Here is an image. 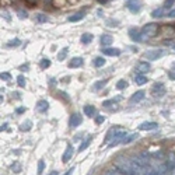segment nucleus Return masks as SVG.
Here are the masks:
<instances>
[{
	"label": "nucleus",
	"instance_id": "nucleus-2",
	"mask_svg": "<svg viewBox=\"0 0 175 175\" xmlns=\"http://www.w3.org/2000/svg\"><path fill=\"white\" fill-rule=\"evenodd\" d=\"M127 136V132L125 129H119V130H115L114 132V137H112V143L109 144V147H114V146L119 144V143H122V140L125 139Z\"/></svg>",
	"mask_w": 175,
	"mask_h": 175
},
{
	"label": "nucleus",
	"instance_id": "nucleus-46",
	"mask_svg": "<svg viewBox=\"0 0 175 175\" xmlns=\"http://www.w3.org/2000/svg\"><path fill=\"white\" fill-rule=\"evenodd\" d=\"M7 127H9V125L7 123H4V125H2V130H6Z\"/></svg>",
	"mask_w": 175,
	"mask_h": 175
},
{
	"label": "nucleus",
	"instance_id": "nucleus-29",
	"mask_svg": "<svg viewBox=\"0 0 175 175\" xmlns=\"http://www.w3.org/2000/svg\"><path fill=\"white\" fill-rule=\"evenodd\" d=\"M174 3H175V0H165L164 4H163V9L164 10H169L172 6H174Z\"/></svg>",
	"mask_w": 175,
	"mask_h": 175
},
{
	"label": "nucleus",
	"instance_id": "nucleus-40",
	"mask_svg": "<svg viewBox=\"0 0 175 175\" xmlns=\"http://www.w3.org/2000/svg\"><path fill=\"white\" fill-rule=\"evenodd\" d=\"M11 169H13V171H15V172H20V171H21V167H20V164H18V163H14L11 165Z\"/></svg>",
	"mask_w": 175,
	"mask_h": 175
},
{
	"label": "nucleus",
	"instance_id": "nucleus-7",
	"mask_svg": "<svg viewBox=\"0 0 175 175\" xmlns=\"http://www.w3.org/2000/svg\"><path fill=\"white\" fill-rule=\"evenodd\" d=\"M83 63H84L83 57H73L72 60L67 63V66H69L70 69H77V67H81Z\"/></svg>",
	"mask_w": 175,
	"mask_h": 175
},
{
	"label": "nucleus",
	"instance_id": "nucleus-47",
	"mask_svg": "<svg viewBox=\"0 0 175 175\" xmlns=\"http://www.w3.org/2000/svg\"><path fill=\"white\" fill-rule=\"evenodd\" d=\"M97 2H98V3H101V4H105L108 0H97Z\"/></svg>",
	"mask_w": 175,
	"mask_h": 175
},
{
	"label": "nucleus",
	"instance_id": "nucleus-6",
	"mask_svg": "<svg viewBox=\"0 0 175 175\" xmlns=\"http://www.w3.org/2000/svg\"><path fill=\"white\" fill-rule=\"evenodd\" d=\"M144 91L143 90H139V91H136L135 94H133L132 97H130V104H137V102H140V101L144 98Z\"/></svg>",
	"mask_w": 175,
	"mask_h": 175
},
{
	"label": "nucleus",
	"instance_id": "nucleus-4",
	"mask_svg": "<svg viewBox=\"0 0 175 175\" xmlns=\"http://www.w3.org/2000/svg\"><path fill=\"white\" fill-rule=\"evenodd\" d=\"M165 94V87H164L163 83H156V84L151 87V95L156 97V98H160Z\"/></svg>",
	"mask_w": 175,
	"mask_h": 175
},
{
	"label": "nucleus",
	"instance_id": "nucleus-45",
	"mask_svg": "<svg viewBox=\"0 0 175 175\" xmlns=\"http://www.w3.org/2000/svg\"><path fill=\"white\" fill-rule=\"evenodd\" d=\"M169 175H175V164H174V165H172L171 171H169Z\"/></svg>",
	"mask_w": 175,
	"mask_h": 175
},
{
	"label": "nucleus",
	"instance_id": "nucleus-10",
	"mask_svg": "<svg viewBox=\"0 0 175 175\" xmlns=\"http://www.w3.org/2000/svg\"><path fill=\"white\" fill-rule=\"evenodd\" d=\"M112 42H114V36L109 35V34H104V35L101 36V45H102L104 48H108Z\"/></svg>",
	"mask_w": 175,
	"mask_h": 175
},
{
	"label": "nucleus",
	"instance_id": "nucleus-36",
	"mask_svg": "<svg viewBox=\"0 0 175 175\" xmlns=\"http://www.w3.org/2000/svg\"><path fill=\"white\" fill-rule=\"evenodd\" d=\"M17 15L21 18V20H24V18L28 17V13L25 11V10H18V11H17Z\"/></svg>",
	"mask_w": 175,
	"mask_h": 175
},
{
	"label": "nucleus",
	"instance_id": "nucleus-15",
	"mask_svg": "<svg viewBox=\"0 0 175 175\" xmlns=\"http://www.w3.org/2000/svg\"><path fill=\"white\" fill-rule=\"evenodd\" d=\"M129 35H130V38H132L135 42H140V32L136 30V28H130Z\"/></svg>",
	"mask_w": 175,
	"mask_h": 175
},
{
	"label": "nucleus",
	"instance_id": "nucleus-11",
	"mask_svg": "<svg viewBox=\"0 0 175 175\" xmlns=\"http://www.w3.org/2000/svg\"><path fill=\"white\" fill-rule=\"evenodd\" d=\"M102 53L106 55V56H119V55H121V49H118V48H104Z\"/></svg>",
	"mask_w": 175,
	"mask_h": 175
},
{
	"label": "nucleus",
	"instance_id": "nucleus-42",
	"mask_svg": "<svg viewBox=\"0 0 175 175\" xmlns=\"http://www.w3.org/2000/svg\"><path fill=\"white\" fill-rule=\"evenodd\" d=\"M25 2H27L30 6H35V4L38 3V0H25Z\"/></svg>",
	"mask_w": 175,
	"mask_h": 175
},
{
	"label": "nucleus",
	"instance_id": "nucleus-50",
	"mask_svg": "<svg viewBox=\"0 0 175 175\" xmlns=\"http://www.w3.org/2000/svg\"><path fill=\"white\" fill-rule=\"evenodd\" d=\"M174 28H175V24H174Z\"/></svg>",
	"mask_w": 175,
	"mask_h": 175
},
{
	"label": "nucleus",
	"instance_id": "nucleus-14",
	"mask_svg": "<svg viewBox=\"0 0 175 175\" xmlns=\"http://www.w3.org/2000/svg\"><path fill=\"white\" fill-rule=\"evenodd\" d=\"M150 69H151V66L148 62H139V65H137V70H139L140 73H146Z\"/></svg>",
	"mask_w": 175,
	"mask_h": 175
},
{
	"label": "nucleus",
	"instance_id": "nucleus-3",
	"mask_svg": "<svg viewBox=\"0 0 175 175\" xmlns=\"http://www.w3.org/2000/svg\"><path fill=\"white\" fill-rule=\"evenodd\" d=\"M164 53H165V52H164L163 49H151V51L146 52L144 57L148 62H151V60H157V59H160L161 56H164Z\"/></svg>",
	"mask_w": 175,
	"mask_h": 175
},
{
	"label": "nucleus",
	"instance_id": "nucleus-33",
	"mask_svg": "<svg viewBox=\"0 0 175 175\" xmlns=\"http://www.w3.org/2000/svg\"><path fill=\"white\" fill-rule=\"evenodd\" d=\"M114 132H115V127L112 126L111 129L108 130V133H106V136H105V140H104V142H109V139H111V137H114Z\"/></svg>",
	"mask_w": 175,
	"mask_h": 175
},
{
	"label": "nucleus",
	"instance_id": "nucleus-5",
	"mask_svg": "<svg viewBox=\"0 0 175 175\" xmlns=\"http://www.w3.org/2000/svg\"><path fill=\"white\" fill-rule=\"evenodd\" d=\"M81 122H83V118H81V115H80V114L70 115V119H69L70 127H77L79 125H81Z\"/></svg>",
	"mask_w": 175,
	"mask_h": 175
},
{
	"label": "nucleus",
	"instance_id": "nucleus-13",
	"mask_svg": "<svg viewBox=\"0 0 175 175\" xmlns=\"http://www.w3.org/2000/svg\"><path fill=\"white\" fill-rule=\"evenodd\" d=\"M48 108H49L48 101H45V100H40L38 102H36V109H38L40 112H46V111H48Z\"/></svg>",
	"mask_w": 175,
	"mask_h": 175
},
{
	"label": "nucleus",
	"instance_id": "nucleus-22",
	"mask_svg": "<svg viewBox=\"0 0 175 175\" xmlns=\"http://www.w3.org/2000/svg\"><path fill=\"white\" fill-rule=\"evenodd\" d=\"M106 84V80H100V81H95L93 85V91H98Z\"/></svg>",
	"mask_w": 175,
	"mask_h": 175
},
{
	"label": "nucleus",
	"instance_id": "nucleus-39",
	"mask_svg": "<svg viewBox=\"0 0 175 175\" xmlns=\"http://www.w3.org/2000/svg\"><path fill=\"white\" fill-rule=\"evenodd\" d=\"M20 44H21V42H20V40H17V38H15V40H13L11 42L7 44V46H18Z\"/></svg>",
	"mask_w": 175,
	"mask_h": 175
},
{
	"label": "nucleus",
	"instance_id": "nucleus-37",
	"mask_svg": "<svg viewBox=\"0 0 175 175\" xmlns=\"http://www.w3.org/2000/svg\"><path fill=\"white\" fill-rule=\"evenodd\" d=\"M105 116H102V115H98V116H97L95 118V123L97 125H101V123H104V122H105Z\"/></svg>",
	"mask_w": 175,
	"mask_h": 175
},
{
	"label": "nucleus",
	"instance_id": "nucleus-25",
	"mask_svg": "<svg viewBox=\"0 0 175 175\" xmlns=\"http://www.w3.org/2000/svg\"><path fill=\"white\" fill-rule=\"evenodd\" d=\"M127 7H129V10H130L132 13H137L142 6H140L139 3H129V4H127Z\"/></svg>",
	"mask_w": 175,
	"mask_h": 175
},
{
	"label": "nucleus",
	"instance_id": "nucleus-27",
	"mask_svg": "<svg viewBox=\"0 0 175 175\" xmlns=\"http://www.w3.org/2000/svg\"><path fill=\"white\" fill-rule=\"evenodd\" d=\"M44 168H45V163H44V160H40L38 161V171H36V175H42Z\"/></svg>",
	"mask_w": 175,
	"mask_h": 175
},
{
	"label": "nucleus",
	"instance_id": "nucleus-16",
	"mask_svg": "<svg viewBox=\"0 0 175 175\" xmlns=\"http://www.w3.org/2000/svg\"><path fill=\"white\" fill-rule=\"evenodd\" d=\"M93 40H94V35H93V34H88V32L83 34V35H81V38H80V41H81V44H84V45H87V44H90Z\"/></svg>",
	"mask_w": 175,
	"mask_h": 175
},
{
	"label": "nucleus",
	"instance_id": "nucleus-20",
	"mask_svg": "<svg viewBox=\"0 0 175 175\" xmlns=\"http://www.w3.org/2000/svg\"><path fill=\"white\" fill-rule=\"evenodd\" d=\"M35 21L40 23V24H42V23H48V15L42 14V13H38V14H35Z\"/></svg>",
	"mask_w": 175,
	"mask_h": 175
},
{
	"label": "nucleus",
	"instance_id": "nucleus-44",
	"mask_svg": "<svg viewBox=\"0 0 175 175\" xmlns=\"http://www.w3.org/2000/svg\"><path fill=\"white\" fill-rule=\"evenodd\" d=\"M73 171H74V167H72L70 169H67L66 174H65V175H72V174H73Z\"/></svg>",
	"mask_w": 175,
	"mask_h": 175
},
{
	"label": "nucleus",
	"instance_id": "nucleus-1",
	"mask_svg": "<svg viewBox=\"0 0 175 175\" xmlns=\"http://www.w3.org/2000/svg\"><path fill=\"white\" fill-rule=\"evenodd\" d=\"M158 32V24H156V23H150V24L144 25V27L142 28V31H140V42H146V41H148L150 38H153V36H156Z\"/></svg>",
	"mask_w": 175,
	"mask_h": 175
},
{
	"label": "nucleus",
	"instance_id": "nucleus-21",
	"mask_svg": "<svg viewBox=\"0 0 175 175\" xmlns=\"http://www.w3.org/2000/svg\"><path fill=\"white\" fill-rule=\"evenodd\" d=\"M93 63H94V66H95V67H102L106 63V62H105V59H104L102 56H98V57H95V59H94Z\"/></svg>",
	"mask_w": 175,
	"mask_h": 175
},
{
	"label": "nucleus",
	"instance_id": "nucleus-43",
	"mask_svg": "<svg viewBox=\"0 0 175 175\" xmlns=\"http://www.w3.org/2000/svg\"><path fill=\"white\" fill-rule=\"evenodd\" d=\"M168 17H169V18H174V17H175V9L171 10V11L168 13Z\"/></svg>",
	"mask_w": 175,
	"mask_h": 175
},
{
	"label": "nucleus",
	"instance_id": "nucleus-24",
	"mask_svg": "<svg viewBox=\"0 0 175 175\" xmlns=\"http://www.w3.org/2000/svg\"><path fill=\"white\" fill-rule=\"evenodd\" d=\"M91 140H93V137H88L87 140H84V142L81 143V144H80V147H79V151L80 153H81V151H84L85 148L88 147V146H90V143H91Z\"/></svg>",
	"mask_w": 175,
	"mask_h": 175
},
{
	"label": "nucleus",
	"instance_id": "nucleus-49",
	"mask_svg": "<svg viewBox=\"0 0 175 175\" xmlns=\"http://www.w3.org/2000/svg\"><path fill=\"white\" fill-rule=\"evenodd\" d=\"M172 49H174V51H175V44H174V45H172Z\"/></svg>",
	"mask_w": 175,
	"mask_h": 175
},
{
	"label": "nucleus",
	"instance_id": "nucleus-8",
	"mask_svg": "<svg viewBox=\"0 0 175 175\" xmlns=\"http://www.w3.org/2000/svg\"><path fill=\"white\" fill-rule=\"evenodd\" d=\"M157 127H158V125L156 122H143L137 127V130H154V129H157Z\"/></svg>",
	"mask_w": 175,
	"mask_h": 175
},
{
	"label": "nucleus",
	"instance_id": "nucleus-28",
	"mask_svg": "<svg viewBox=\"0 0 175 175\" xmlns=\"http://www.w3.org/2000/svg\"><path fill=\"white\" fill-rule=\"evenodd\" d=\"M17 84L20 85V87H25V77L23 74L17 76Z\"/></svg>",
	"mask_w": 175,
	"mask_h": 175
},
{
	"label": "nucleus",
	"instance_id": "nucleus-19",
	"mask_svg": "<svg viewBox=\"0 0 175 175\" xmlns=\"http://www.w3.org/2000/svg\"><path fill=\"white\" fill-rule=\"evenodd\" d=\"M84 114L87 115V116H90V118H93L94 115H95V108H94L93 105H85L84 106Z\"/></svg>",
	"mask_w": 175,
	"mask_h": 175
},
{
	"label": "nucleus",
	"instance_id": "nucleus-34",
	"mask_svg": "<svg viewBox=\"0 0 175 175\" xmlns=\"http://www.w3.org/2000/svg\"><path fill=\"white\" fill-rule=\"evenodd\" d=\"M119 100H121V97H118L116 100H108V101H104V102H102V105H104V106H111L112 104H116Z\"/></svg>",
	"mask_w": 175,
	"mask_h": 175
},
{
	"label": "nucleus",
	"instance_id": "nucleus-48",
	"mask_svg": "<svg viewBox=\"0 0 175 175\" xmlns=\"http://www.w3.org/2000/svg\"><path fill=\"white\" fill-rule=\"evenodd\" d=\"M49 175H59V172H57V171H52Z\"/></svg>",
	"mask_w": 175,
	"mask_h": 175
},
{
	"label": "nucleus",
	"instance_id": "nucleus-9",
	"mask_svg": "<svg viewBox=\"0 0 175 175\" xmlns=\"http://www.w3.org/2000/svg\"><path fill=\"white\" fill-rule=\"evenodd\" d=\"M73 153H74V148H73V146L72 144H67L66 151H65V154H63V158H62V161H63V163L70 161V158L73 157Z\"/></svg>",
	"mask_w": 175,
	"mask_h": 175
},
{
	"label": "nucleus",
	"instance_id": "nucleus-38",
	"mask_svg": "<svg viewBox=\"0 0 175 175\" xmlns=\"http://www.w3.org/2000/svg\"><path fill=\"white\" fill-rule=\"evenodd\" d=\"M0 77H2V80H10V79H11L10 73H7V72H3L2 74H0Z\"/></svg>",
	"mask_w": 175,
	"mask_h": 175
},
{
	"label": "nucleus",
	"instance_id": "nucleus-18",
	"mask_svg": "<svg viewBox=\"0 0 175 175\" xmlns=\"http://www.w3.org/2000/svg\"><path fill=\"white\" fill-rule=\"evenodd\" d=\"M137 137H139V135H137V133H132V135H127L126 137L122 140V143H123V144H129V143H132L133 140H136Z\"/></svg>",
	"mask_w": 175,
	"mask_h": 175
},
{
	"label": "nucleus",
	"instance_id": "nucleus-32",
	"mask_svg": "<svg viewBox=\"0 0 175 175\" xmlns=\"http://www.w3.org/2000/svg\"><path fill=\"white\" fill-rule=\"evenodd\" d=\"M67 51H69V48H63L60 51V53L57 55V60H63L65 57H66V55H67Z\"/></svg>",
	"mask_w": 175,
	"mask_h": 175
},
{
	"label": "nucleus",
	"instance_id": "nucleus-17",
	"mask_svg": "<svg viewBox=\"0 0 175 175\" xmlns=\"http://www.w3.org/2000/svg\"><path fill=\"white\" fill-rule=\"evenodd\" d=\"M135 81H136V84H137V85H143V84H146V83H147V77H146L144 74H142V73H140V74H137L135 77Z\"/></svg>",
	"mask_w": 175,
	"mask_h": 175
},
{
	"label": "nucleus",
	"instance_id": "nucleus-41",
	"mask_svg": "<svg viewBox=\"0 0 175 175\" xmlns=\"http://www.w3.org/2000/svg\"><path fill=\"white\" fill-rule=\"evenodd\" d=\"M25 109H27V108H25V106H18V108L15 109V114L21 115V114H24V112H25Z\"/></svg>",
	"mask_w": 175,
	"mask_h": 175
},
{
	"label": "nucleus",
	"instance_id": "nucleus-26",
	"mask_svg": "<svg viewBox=\"0 0 175 175\" xmlns=\"http://www.w3.org/2000/svg\"><path fill=\"white\" fill-rule=\"evenodd\" d=\"M151 15H153L154 18L163 17V15H164V9H163V7H161V9H157V10H154V11L151 13Z\"/></svg>",
	"mask_w": 175,
	"mask_h": 175
},
{
	"label": "nucleus",
	"instance_id": "nucleus-35",
	"mask_svg": "<svg viewBox=\"0 0 175 175\" xmlns=\"http://www.w3.org/2000/svg\"><path fill=\"white\" fill-rule=\"evenodd\" d=\"M105 175H123V174H122V172H119L118 169L112 168V169H108V171L105 172Z\"/></svg>",
	"mask_w": 175,
	"mask_h": 175
},
{
	"label": "nucleus",
	"instance_id": "nucleus-12",
	"mask_svg": "<svg viewBox=\"0 0 175 175\" xmlns=\"http://www.w3.org/2000/svg\"><path fill=\"white\" fill-rule=\"evenodd\" d=\"M84 17H85V11H80V13H76V14H73V15H69L67 21L77 23V21H80V20H83Z\"/></svg>",
	"mask_w": 175,
	"mask_h": 175
},
{
	"label": "nucleus",
	"instance_id": "nucleus-23",
	"mask_svg": "<svg viewBox=\"0 0 175 175\" xmlns=\"http://www.w3.org/2000/svg\"><path fill=\"white\" fill-rule=\"evenodd\" d=\"M31 127H32V122L27 121V122H24V123L20 126V130H21V132H28V130H31Z\"/></svg>",
	"mask_w": 175,
	"mask_h": 175
},
{
	"label": "nucleus",
	"instance_id": "nucleus-31",
	"mask_svg": "<svg viewBox=\"0 0 175 175\" xmlns=\"http://www.w3.org/2000/svg\"><path fill=\"white\" fill-rule=\"evenodd\" d=\"M127 87V81L126 80H119L118 83H116V88L118 90H123V88Z\"/></svg>",
	"mask_w": 175,
	"mask_h": 175
},
{
	"label": "nucleus",
	"instance_id": "nucleus-30",
	"mask_svg": "<svg viewBox=\"0 0 175 175\" xmlns=\"http://www.w3.org/2000/svg\"><path fill=\"white\" fill-rule=\"evenodd\" d=\"M40 66H41V69H48V67L51 66V60H49V59H42V60L40 62Z\"/></svg>",
	"mask_w": 175,
	"mask_h": 175
}]
</instances>
